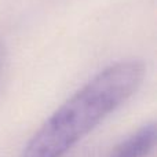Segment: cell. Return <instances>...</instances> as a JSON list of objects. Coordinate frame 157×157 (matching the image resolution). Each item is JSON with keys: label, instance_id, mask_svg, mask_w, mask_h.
<instances>
[{"label": "cell", "instance_id": "3957f363", "mask_svg": "<svg viewBox=\"0 0 157 157\" xmlns=\"http://www.w3.org/2000/svg\"><path fill=\"white\" fill-rule=\"evenodd\" d=\"M4 65H6V48L4 44L0 41V80H2L3 72H4Z\"/></svg>", "mask_w": 157, "mask_h": 157}, {"label": "cell", "instance_id": "7a4b0ae2", "mask_svg": "<svg viewBox=\"0 0 157 157\" xmlns=\"http://www.w3.org/2000/svg\"><path fill=\"white\" fill-rule=\"evenodd\" d=\"M156 147V124L147 123L123 139L108 157H150Z\"/></svg>", "mask_w": 157, "mask_h": 157}, {"label": "cell", "instance_id": "6da1fadb", "mask_svg": "<svg viewBox=\"0 0 157 157\" xmlns=\"http://www.w3.org/2000/svg\"><path fill=\"white\" fill-rule=\"evenodd\" d=\"M145 78V65L108 66L65 101L24 146L21 157H63L109 114L127 102Z\"/></svg>", "mask_w": 157, "mask_h": 157}]
</instances>
